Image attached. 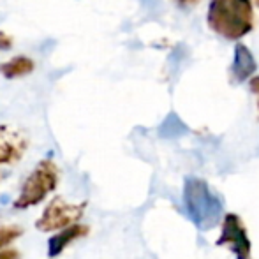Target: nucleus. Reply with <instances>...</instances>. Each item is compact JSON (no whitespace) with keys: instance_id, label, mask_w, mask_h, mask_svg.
Returning a JSON list of instances; mask_svg holds the SVG:
<instances>
[{"instance_id":"f257e3e1","label":"nucleus","mask_w":259,"mask_h":259,"mask_svg":"<svg viewBox=\"0 0 259 259\" xmlns=\"http://www.w3.org/2000/svg\"><path fill=\"white\" fill-rule=\"evenodd\" d=\"M184 201L189 217L203 231L213 228L222 215V199L199 178L185 180Z\"/></svg>"},{"instance_id":"f03ea898","label":"nucleus","mask_w":259,"mask_h":259,"mask_svg":"<svg viewBox=\"0 0 259 259\" xmlns=\"http://www.w3.org/2000/svg\"><path fill=\"white\" fill-rule=\"evenodd\" d=\"M58 178H60V173H58L57 164L50 159L41 160L21 185L20 194L14 199V208L23 210V208L39 205L50 192L57 189Z\"/></svg>"},{"instance_id":"7ed1b4c3","label":"nucleus","mask_w":259,"mask_h":259,"mask_svg":"<svg viewBox=\"0 0 259 259\" xmlns=\"http://www.w3.org/2000/svg\"><path fill=\"white\" fill-rule=\"evenodd\" d=\"M83 211H85V203L72 205V203L64 201L62 198H57L45 208L42 215L35 222V228L45 233L60 231V229L69 228L76 221H79L83 217Z\"/></svg>"},{"instance_id":"20e7f679","label":"nucleus","mask_w":259,"mask_h":259,"mask_svg":"<svg viewBox=\"0 0 259 259\" xmlns=\"http://www.w3.org/2000/svg\"><path fill=\"white\" fill-rule=\"evenodd\" d=\"M221 245H228L233 252L236 254L238 259H249L250 254V243L247 238L245 228L242 226L240 219L236 215H229L224 222V229H222V236L219 240Z\"/></svg>"},{"instance_id":"39448f33","label":"nucleus","mask_w":259,"mask_h":259,"mask_svg":"<svg viewBox=\"0 0 259 259\" xmlns=\"http://www.w3.org/2000/svg\"><path fill=\"white\" fill-rule=\"evenodd\" d=\"M27 138L9 125H0V166L18 162L27 152Z\"/></svg>"},{"instance_id":"423d86ee","label":"nucleus","mask_w":259,"mask_h":259,"mask_svg":"<svg viewBox=\"0 0 259 259\" xmlns=\"http://www.w3.org/2000/svg\"><path fill=\"white\" fill-rule=\"evenodd\" d=\"M89 233V226L85 224H71L69 228L62 229L58 235H53L48 240V256L57 257L58 254L64 252V249H67L74 240L81 238Z\"/></svg>"},{"instance_id":"0eeeda50","label":"nucleus","mask_w":259,"mask_h":259,"mask_svg":"<svg viewBox=\"0 0 259 259\" xmlns=\"http://www.w3.org/2000/svg\"><path fill=\"white\" fill-rule=\"evenodd\" d=\"M32 71H34V62L28 57H14L0 64V72L6 78H20V76L30 74Z\"/></svg>"},{"instance_id":"6e6552de","label":"nucleus","mask_w":259,"mask_h":259,"mask_svg":"<svg viewBox=\"0 0 259 259\" xmlns=\"http://www.w3.org/2000/svg\"><path fill=\"white\" fill-rule=\"evenodd\" d=\"M21 235V229L18 226H2L0 228V250L4 247L11 245L16 238H20Z\"/></svg>"},{"instance_id":"1a4fd4ad","label":"nucleus","mask_w":259,"mask_h":259,"mask_svg":"<svg viewBox=\"0 0 259 259\" xmlns=\"http://www.w3.org/2000/svg\"><path fill=\"white\" fill-rule=\"evenodd\" d=\"M13 46V39L6 34V32L0 30V50H9Z\"/></svg>"},{"instance_id":"9d476101","label":"nucleus","mask_w":259,"mask_h":259,"mask_svg":"<svg viewBox=\"0 0 259 259\" xmlns=\"http://www.w3.org/2000/svg\"><path fill=\"white\" fill-rule=\"evenodd\" d=\"M20 252L16 249H7V250H0V259H18Z\"/></svg>"}]
</instances>
